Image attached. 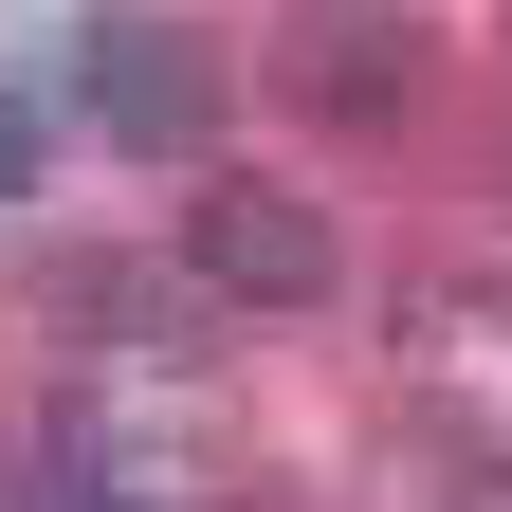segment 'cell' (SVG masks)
<instances>
[{
  "label": "cell",
  "instance_id": "1",
  "mask_svg": "<svg viewBox=\"0 0 512 512\" xmlns=\"http://www.w3.org/2000/svg\"><path fill=\"white\" fill-rule=\"evenodd\" d=\"M275 92H293V128L403 147V128L439 110V37L403 19V0H293V37H275Z\"/></svg>",
  "mask_w": 512,
  "mask_h": 512
},
{
  "label": "cell",
  "instance_id": "2",
  "mask_svg": "<svg viewBox=\"0 0 512 512\" xmlns=\"http://www.w3.org/2000/svg\"><path fill=\"white\" fill-rule=\"evenodd\" d=\"M183 275H202L220 311H330V293H348V238H330V202H311V183L220 165L202 202H183Z\"/></svg>",
  "mask_w": 512,
  "mask_h": 512
},
{
  "label": "cell",
  "instance_id": "3",
  "mask_svg": "<svg viewBox=\"0 0 512 512\" xmlns=\"http://www.w3.org/2000/svg\"><path fill=\"white\" fill-rule=\"evenodd\" d=\"M74 110L110 128V147H202L220 128V37L202 19H147V0H128V19H92V55H74Z\"/></svg>",
  "mask_w": 512,
  "mask_h": 512
},
{
  "label": "cell",
  "instance_id": "4",
  "mask_svg": "<svg viewBox=\"0 0 512 512\" xmlns=\"http://www.w3.org/2000/svg\"><path fill=\"white\" fill-rule=\"evenodd\" d=\"M165 275H147V256H55V330H92V348H165Z\"/></svg>",
  "mask_w": 512,
  "mask_h": 512
},
{
  "label": "cell",
  "instance_id": "5",
  "mask_svg": "<svg viewBox=\"0 0 512 512\" xmlns=\"http://www.w3.org/2000/svg\"><path fill=\"white\" fill-rule=\"evenodd\" d=\"M37 165H55V128H37V92H0V202H37Z\"/></svg>",
  "mask_w": 512,
  "mask_h": 512
},
{
  "label": "cell",
  "instance_id": "6",
  "mask_svg": "<svg viewBox=\"0 0 512 512\" xmlns=\"http://www.w3.org/2000/svg\"><path fill=\"white\" fill-rule=\"evenodd\" d=\"M220 512H275V494H220Z\"/></svg>",
  "mask_w": 512,
  "mask_h": 512
}]
</instances>
